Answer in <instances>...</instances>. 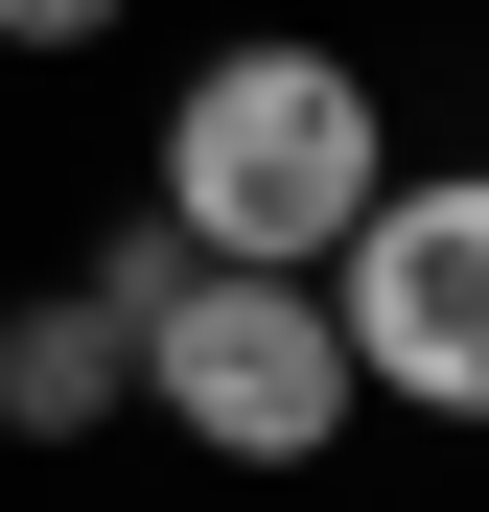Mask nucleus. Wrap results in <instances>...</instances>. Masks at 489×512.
<instances>
[{
	"label": "nucleus",
	"mask_w": 489,
	"mask_h": 512,
	"mask_svg": "<svg viewBox=\"0 0 489 512\" xmlns=\"http://www.w3.org/2000/svg\"><path fill=\"white\" fill-rule=\"evenodd\" d=\"M94 419H140L117 303L94 280H24V303H0V443H94Z\"/></svg>",
	"instance_id": "obj_4"
},
{
	"label": "nucleus",
	"mask_w": 489,
	"mask_h": 512,
	"mask_svg": "<svg viewBox=\"0 0 489 512\" xmlns=\"http://www.w3.org/2000/svg\"><path fill=\"white\" fill-rule=\"evenodd\" d=\"M94 303H117V373L140 419H187L210 466H326L350 443V350H326V280H257V256H187V233H117L94 256Z\"/></svg>",
	"instance_id": "obj_2"
},
{
	"label": "nucleus",
	"mask_w": 489,
	"mask_h": 512,
	"mask_svg": "<svg viewBox=\"0 0 489 512\" xmlns=\"http://www.w3.org/2000/svg\"><path fill=\"white\" fill-rule=\"evenodd\" d=\"M326 350H350V396H396V419H466L489 396V187L466 163H396V187L326 233Z\"/></svg>",
	"instance_id": "obj_3"
},
{
	"label": "nucleus",
	"mask_w": 489,
	"mask_h": 512,
	"mask_svg": "<svg viewBox=\"0 0 489 512\" xmlns=\"http://www.w3.org/2000/svg\"><path fill=\"white\" fill-rule=\"evenodd\" d=\"M396 187V117L350 47H210L187 94H163V233L187 256H257V280H326V233Z\"/></svg>",
	"instance_id": "obj_1"
},
{
	"label": "nucleus",
	"mask_w": 489,
	"mask_h": 512,
	"mask_svg": "<svg viewBox=\"0 0 489 512\" xmlns=\"http://www.w3.org/2000/svg\"><path fill=\"white\" fill-rule=\"evenodd\" d=\"M117 24V0H0V47H94Z\"/></svg>",
	"instance_id": "obj_5"
}]
</instances>
